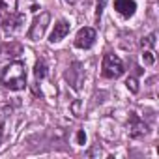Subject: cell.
Segmentation results:
<instances>
[{
	"instance_id": "cell-8",
	"label": "cell",
	"mask_w": 159,
	"mask_h": 159,
	"mask_svg": "<svg viewBox=\"0 0 159 159\" xmlns=\"http://www.w3.org/2000/svg\"><path fill=\"white\" fill-rule=\"evenodd\" d=\"M114 10L124 17H131L137 11V2L135 0H114Z\"/></svg>"
},
{
	"instance_id": "cell-6",
	"label": "cell",
	"mask_w": 159,
	"mask_h": 159,
	"mask_svg": "<svg viewBox=\"0 0 159 159\" xmlns=\"http://www.w3.org/2000/svg\"><path fill=\"white\" fill-rule=\"evenodd\" d=\"M23 25H25V15H23V13L13 11V13L2 17V30H4L6 34H10V36H13L15 32H19Z\"/></svg>"
},
{
	"instance_id": "cell-12",
	"label": "cell",
	"mask_w": 159,
	"mask_h": 159,
	"mask_svg": "<svg viewBox=\"0 0 159 159\" xmlns=\"http://www.w3.org/2000/svg\"><path fill=\"white\" fill-rule=\"evenodd\" d=\"M155 32H152V34H148L146 38H142L140 39V45H142V49H153L155 47Z\"/></svg>"
},
{
	"instance_id": "cell-14",
	"label": "cell",
	"mask_w": 159,
	"mask_h": 159,
	"mask_svg": "<svg viewBox=\"0 0 159 159\" xmlns=\"http://www.w3.org/2000/svg\"><path fill=\"white\" fill-rule=\"evenodd\" d=\"M105 4H107V0H98V6H96V23L101 21V13L105 10Z\"/></svg>"
},
{
	"instance_id": "cell-2",
	"label": "cell",
	"mask_w": 159,
	"mask_h": 159,
	"mask_svg": "<svg viewBox=\"0 0 159 159\" xmlns=\"http://www.w3.org/2000/svg\"><path fill=\"white\" fill-rule=\"evenodd\" d=\"M124 73H125V67H124L122 58L112 54V52H105L103 64H101V75L105 79H118Z\"/></svg>"
},
{
	"instance_id": "cell-1",
	"label": "cell",
	"mask_w": 159,
	"mask_h": 159,
	"mask_svg": "<svg viewBox=\"0 0 159 159\" xmlns=\"http://www.w3.org/2000/svg\"><path fill=\"white\" fill-rule=\"evenodd\" d=\"M0 84L11 92H21L26 88V66L21 60L10 62L0 69Z\"/></svg>"
},
{
	"instance_id": "cell-17",
	"label": "cell",
	"mask_w": 159,
	"mask_h": 159,
	"mask_svg": "<svg viewBox=\"0 0 159 159\" xmlns=\"http://www.w3.org/2000/svg\"><path fill=\"white\" fill-rule=\"evenodd\" d=\"M2 137H4V124H0V144H2Z\"/></svg>"
},
{
	"instance_id": "cell-16",
	"label": "cell",
	"mask_w": 159,
	"mask_h": 159,
	"mask_svg": "<svg viewBox=\"0 0 159 159\" xmlns=\"http://www.w3.org/2000/svg\"><path fill=\"white\" fill-rule=\"evenodd\" d=\"M86 142V133L83 129H79L77 131V144H84Z\"/></svg>"
},
{
	"instance_id": "cell-10",
	"label": "cell",
	"mask_w": 159,
	"mask_h": 159,
	"mask_svg": "<svg viewBox=\"0 0 159 159\" xmlns=\"http://www.w3.org/2000/svg\"><path fill=\"white\" fill-rule=\"evenodd\" d=\"M17 11V0H0V17Z\"/></svg>"
},
{
	"instance_id": "cell-5",
	"label": "cell",
	"mask_w": 159,
	"mask_h": 159,
	"mask_svg": "<svg viewBox=\"0 0 159 159\" xmlns=\"http://www.w3.org/2000/svg\"><path fill=\"white\" fill-rule=\"evenodd\" d=\"M96 30L94 28H90V26H84V28H81L77 32V36H75V39H73V43H75V47L77 49H90L94 43H96Z\"/></svg>"
},
{
	"instance_id": "cell-11",
	"label": "cell",
	"mask_w": 159,
	"mask_h": 159,
	"mask_svg": "<svg viewBox=\"0 0 159 159\" xmlns=\"http://www.w3.org/2000/svg\"><path fill=\"white\" fill-rule=\"evenodd\" d=\"M49 69H47V64L45 60H38L36 66H34V77H36V81H43V79L47 77Z\"/></svg>"
},
{
	"instance_id": "cell-3",
	"label": "cell",
	"mask_w": 159,
	"mask_h": 159,
	"mask_svg": "<svg viewBox=\"0 0 159 159\" xmlns=\"http://www.w3.org/2000/svg\"><path fill=\"white\" fill-rule=\"evenodd\" d=\"M49 23H51V13H49V11H41V13L34 19V23H32V26H30L26 38L32 39V41L41 39L43 34H45V30H47V26H49Z\"/></svg>"
},
{
	"instance_id": "cell-18",
	"label": "cell",
	"mask_w": 159,
	"mask_h": 159,
	"mask_svg": "<svg viewBox=\"0 0 159 159\" xmlns=\"http://www.w3.org/2000/svg\"><path fill=\"white\" fill-rule=\"evenodd\" d=\"M66 2H67V4H75V2H77V0H66Z\"/></svg>"
},
{
	"instance_id": "cell-15",
	"label": "cell",
	"mask_w": 159,
	"mask_h": 159,
	"mask_svg": "<svg viewBox=\"0 0 159 159\" xmlns=\"http://www.w3.org/2000/svg\"><path fill=\"white\" fill-rule=\"evenodd\" d=\"M142 60H144V64H146V66H153V62H155V56H153V52H152V51H144V54H142Z\"/></svg>"
},
{
	"instance_id": "cell-4",
	"label": "cell",
	"mask_w": 159,
	"mask_h": 159,
	"mask_svg": "<svg viewBox=\"0 0 159 159\" xmlns=\"http://www.w3.org/2000/svg\"><path fill=\"white\" fill-rule=\"evenodd\" d=\"M127 131L131 139H140L148 133V124L135 112H129V120H127Z\"/></svg>"
},
{
	"instance_id": "cell-9",
	"label": "cell",
	"mask_w": 159,
	"mask_h": 159,
	"mask_svg": "<svg viewBox=\"0 0 159 159\" xmlns=\"http://www.w3.org/2000/svg\"><path fill=\"white\" fill-rule=\"evenodd\" d=\"M19 54H23V45L21 43L10 41V43H4L0 47V58H13V56H19Z\"/></svg>"
},
{
	"instance_id": "cell-7",
	"label": "cell",
	"mask_w": 159,
	"mask_h": 159,
	"mask_svg": "<svg viewBox=\"0 0 159 159\" xmlns=\"http://www.w3.org/2000/svg\"><path fill=\"white\" fill-rule=\"evenodd\" d=\"M69 30H71V25H69L66 19L56 21V25H54V28H52V32H51V36H49V41H51V43L62 41V39L69 34Z\"/></svg>"
},
{
	"instance_id": "cell-13",
	"label": "cell",
	"mask_w": 159,
	"mask_h": 159,
	"mask_svg": "<svg viewBox=\"0 0 159 159\" xmlns=\"http://www.w3.org/2000/svg\"><path fill=\"white\" fill-rule=\"evenodd\" d=\"M125 86H127V90L131 92V94H139V81L135 77H129L127 81H125Z\"/></svg>"
}]
</instances>
